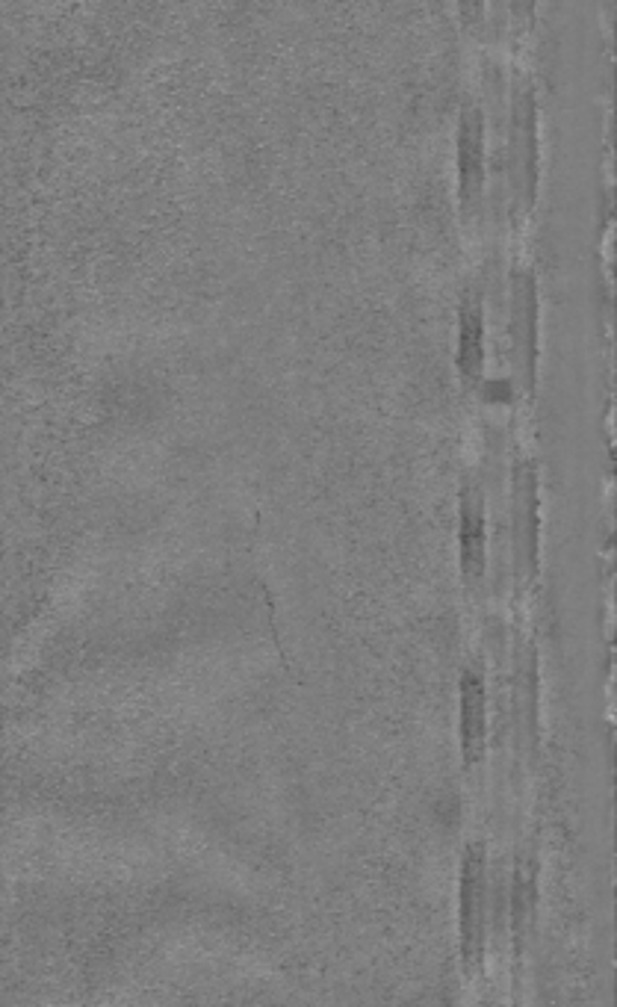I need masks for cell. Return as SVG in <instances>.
<instances>
[{
  "mask_svg": "<svg viewBox=\"0 0 617 1007\" xmlns=\"http://www.w3.org/2000/svg\"><path fill=\"white\" fill-rule=\"evenodd\" d=\"M479 166H482V122H479V109H467L461 125V175L467 192L479 183Z\"/></svg>",
  "mask_w": 617,
  "mask_h": 1007,
  "instance_id": "cell-3",
  "label": "cell"
},
{
  "mask_svg": "<svg viewBox=\"0 0 617 1007\" xmlns=\"http://www.w3.org/2000/svg\"><path fill=\"white\" fill-rule=\"evenodd\" d=\"M484 730V697L479 676H464V747L467 756H479Z\"/></svg>",
  "mask_w": 617,
  "mask_h": 1007,
  "instance_id": "cell-4",
  "label": "cell"
},
{
  "mask_svg": "<svg viewBox=\"0 0 617 1007\" xmlns=\"http://www.w3.org/2000/svg\"><path fill=\"white\" fill-rule=\"evenodd\" d=\"M479 355H482V319H479V307L464 305L461 314V367L473 373L479 367Z\"/></svg>",
  "mask_w": 617,
  "mask_h": 1007,
  "instance_id": "cell-5",
  "label": "cell"
},
{
  "mask_svg": "<svg viewBox=\"0 0 617 1007\" xmlns=\"http://www.w3.org/2000/svg\"><path fill=\"white\" fill-rule=\"evenodd\" d=\"M464 523H461V547H464L467 570H482L484 553V521H482V500L479 491H467L464 494Z\"/></svg>",
  "mask_w": 617,
  "mask_h": 1007,
  "instance_id": "cell-1",
  "label": "cell"
},
{
  "mask_svg": "<svg viewBox=\"0 0 617 1007\" xmlns=\"http://www.w3.org/2000/svg\"><path fill=\"white\" fill-rule=\"evenodd\" d=\"M482 931V854L470 851L464 869V940L467 952L473 945V936Z\"/></svg>",
  "mask_w": 617,
  "mask_h": 1007,
  "instance_id": "cell-2",
  "label": "cell"
}]
</instances>
